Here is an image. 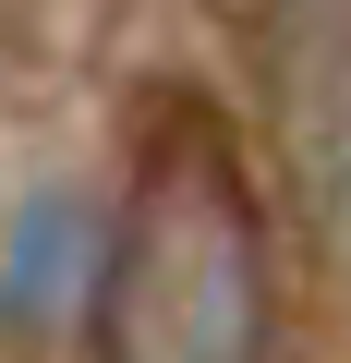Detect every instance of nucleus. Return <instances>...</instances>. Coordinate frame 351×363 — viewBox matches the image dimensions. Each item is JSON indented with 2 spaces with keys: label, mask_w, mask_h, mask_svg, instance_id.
<instances>
[{
  "label": "nucleus",
  "mask_w": 351,
  "mask_h": 363,
  "mask_svg": "<svg viewBox=\"0 0 351 363\" xmlns=\"http://www.w3.org/2000/svg\"><path fill=\"white\" fill-rule=\"evenodd\" d=\"M109 363H267V230L206 133H169L109 255Z\"/></svg>",
  "instance_id": "obj_1"
},
{
  "label": "nucleus",
  "mask_w": 351,
  "mask_h": 363,
  "mask_svg": "<svg viewBox=\"0 0 351 363\" xmlns=\"http://www.w3.org/2000/svg\"><path fill=\"white\" fill-rule=\"evenodd\" d=\"M267 49H279L291 182L315 206V242L351 267V0H267Z\"/></svg>",
  "instance_id": "obj_2"
},
{
  "label": "nucleus",
  "mask_w": 351,
  "mask_h": 363,
  "mask_svg": "<svg viewBox=\"0 0 351 363\" xmlns=\"http://www.w3.org/2000/svg\"><path fill=\"white\" fill-rule=\"evenodd\" d=\"M85 291H109L85 194H25L13 206V242H0V315H13V327H61Z\"/></svg>",
  "instance_id": "obj_3"
}]
</instances>
